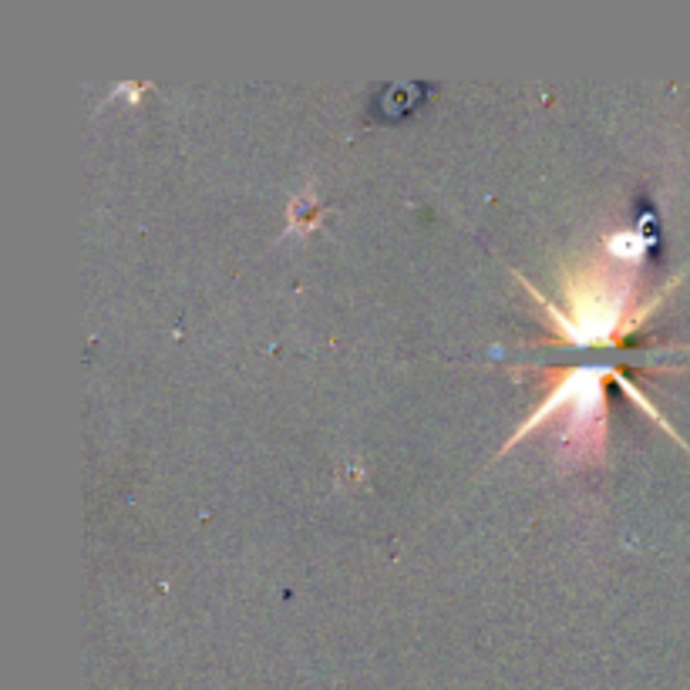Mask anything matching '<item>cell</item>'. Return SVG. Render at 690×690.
<instances>
[{
	"label": "cell",
	"instance_id": "obj_1",
	"mask_svg": "<svg viewBox=\"0 0 690 690\" xmlns=\"http://www.w3.org/2000/svg\"><path fill=\"white\" fill-rule=\"evenodd\" d=\"M529 287V284H526ZM566 297L569 306L566 314L560 306L545 303V297L536 293L539 303H545L552 324H556L569 340L576 343H606L613 340V334L624 324V310H627V293H630V280H619L616 273H610L603 263L586 266L582 273H569L566 280Z\"/></svg>",
	"mask_w": 690,
	"mask_h": 690
},
{
	"label": "cell",
	"instance_id": "obj_3",
	"mask_svg": "<svg viewBox=\"0 0 690 690\" xmlns=\"http://www.w3.org/2000/svg\"><path fill=\"white\" fill-rule=\"evenodd\" d=\"M606 250L619 260H640L643 250H647V236L643 233H633V229H624V233H613L606 239Z\"/></svg>",
	"mask_w": 690,
	"mask_h": 690
},
{
	"label": "cell",
	"instance_id": "obj_2",
	"mask_svg": "<svg viewBox=\"0 0 690 690\" xmlns=\"http://www.w3.org/2000/svg\"><path fill=\"white\" fill-rule=\"evenodd\" d=\"M603 377H619V371H613V367H576V371H566L560 377L556 391L545 398V404L536 407V414L512 435V441L526 438L536 425H542L549 418L552 411L569 407L566 441L590 448L593 435L600 438V428H603Z\"/></svg>",
	"mask_w": 690,
	"mask_h": 690
}]
</instances>
